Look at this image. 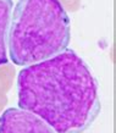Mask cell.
I'll return each mask as SVG.
<instances>
[{
  "mask_svg": "<svg viewBox=\"0 0 116 133\" xmlns=\"http://www.w3.org/2000/svg\"><path fill=\"white\" fill-rule=\"evenodd\" d=\"M17 90L20 109L36 114L56 133H83L101 109L95 78L71 49L22 69Z\"/></svg>",
  "mask_w": 116,
  "mask_h": 133,
  "instance_id": "1",
  "label": "cell"
},
{
  "mask_svg": "<svg viewBox=\"0 0 116 133\" xmlns=\"http://www.w3.org/2000/svg\"><path fill=\"white\" fill-rule=\"evenodd\" d=\"M71 24L60 0H18L11 12L8 51L17 66H29L67 49Z\"/></svg>",
  "mask_w": 116,
  "mask_h": 133,
  "instance_id": "2",
  "label": "cell"
},
{
  "mask_svg": "<svg viewBox=\"0 0 116 133\" xmlns=\"http://www.w3.org/2000/svg\"><path fill=\"white\" fill-rule=\"evenodd\" d=\"M0 133H56L36 114L10 108L0 116Z\"/></svg>",
  "mask_w": 116,
  "mask_h": 133,
  "instance_id": "3",
  "label": "cell"
},
{
  "mask_svg": "<svg viewBox=\"0 0 116 133\" xmlns=\"http://www.w3.org/2000/svg\"><path fill=\"white\" fill-rule=\"evenodd\" d=\"M14 8L12 0H0V66L8 64V34Z\"/></svg>",
  "mask_w": 116,
  "mask_h": 133,
  "instance_id": "4",
  "label": "cell"
}]
</instances>
